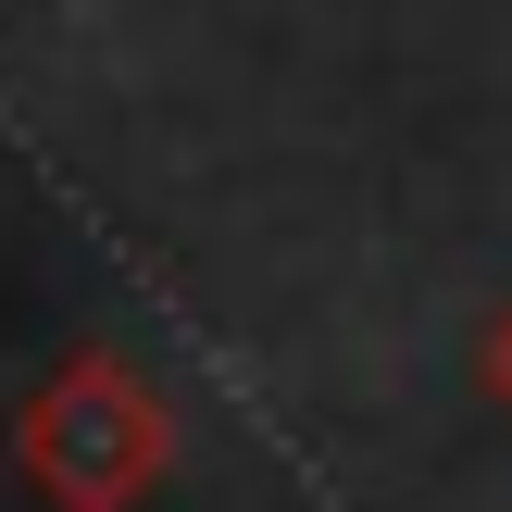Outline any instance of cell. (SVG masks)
Segmentation results:
<instances>
[{
  "instance_id": "obj_1",
  "label": "cell",
  "mask_w": 512,
  "mask_h": 512,
  "mask_svg": "<svg viewBox=\"0 0 512 512\" xmlns=\"http://www.w3.org/2000/svg\"><path fill=\"white\" fill-rule=\"evenodd\" d=\"M175 463V413L125 350H63L38 388L13 400V475L50 512H138Z\"/></svg>"
},
{
  "instance_id": "obj_2",
  "label": "cell",
  "mask_w": 512,
  "mask_h": 512,
  "mask_svg": "<svg viewBox=\"0 0 512 512\" xmlns=\"http://www.w3.org/2000/svg\"><path fill=\"white\" fill-rule=\"evenodd\" d=\"M475 375H488V400H500V413H512V313L488 325V350H475Z\"/></svg>"
}]
</instances>
